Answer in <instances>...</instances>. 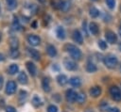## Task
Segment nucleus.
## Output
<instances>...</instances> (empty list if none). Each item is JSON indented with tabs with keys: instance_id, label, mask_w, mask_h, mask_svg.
Instances as JSON below:
<instances>
[{
	"instance_id": "f257e3e1",
	"label": "nucleus",
	"mask_w": 121,
	"mask_h": 112,
	"mask_svg": "<svg viewBox=\"0 0 121 112\" xmlns=\"http://www.w3.org/2000/svg\"><path fill=\"white\" fill-rule=\"evenodd\" d=\"M66 48V51L69 53V55L71 56V57H73L74 59H80L81 57V51L76 46V45H73V44H67L65 46Z\"/></svg>"
},
{
	"instance_id": "f03ea898",
	"label": "nucleus",
	"mask_w": 121,
	"mask_h": 112,
	"mask_svg": "<svg viewBox=\"0 0 121 112\" xmlns=\"http://www.w3.org/2000/svg\"><path fill=\"white\" fill-rule=\"evenodd\" d=\"M104 64L106 65L107 68L113 69L118 64V59H117V57L115 56L109 55V56H107L104 57Z\"/></svg>"
},
{
	"instance_id": "7ed1b4c3",
	"label": "nucleus",
	"mask_w": 121,
	"mask_h": 112,
	"mask_svg": "<svg viewBox=\"0 0 121 112\" xmlns=\"http://www.w3.org/2000/svg\"><path fill=\"white\" fill-rule=\"evenodd\" d=\"M110 93L112 95V98L114 101H121V90L119 89L118 87H116V86L111 87Z\"/></svg>"
},
{
	"instance_id": "20e7f679",
	"label": "nucleus",
	"mask_w": 121,
	"mask_h": 112,
	"mask_svg": "<svg viewBox=\"0 0 121 112\" xmlns=\"http://www.w3.org/2000/svg\"><path fill=\"white\" fill-rule=\"evenodd\" d=\"M105 38H106V40L111 44H113L117 41V36L115 35L114 32L111 30H107L105 32Z\"/></svg>"
},
{
	"instance_id": "39448f33",
	"label": "nucleus",
	"mask_w": 121,
	"mask_h": 112,
	"mask_svg": "<svg viewBox=\"0 0 121 112\" xmlns=\"http://www.w3.org/2000/svg\"><path fill=\"white\" fill-rule=\"evenodd\" d=\"M27 41L28 43L31 45V46H37L40 44L41 42V39L36 36V35H33V34H30L27 36Z\"/></svg>"
},
{
	"instance_id": "423d86ee",
	"label": "nucleus",
	"mask_w": 121,
	"mask_h": 112,
	"mask_svg": "<svg viewBox=\"0 0 121 112\" xmlns=\"http://www.w3.org/2000/svg\"><path fill=\"white\" fill-rule=\"evenodd\" d=\"M16 84L15 82L13 81H9L7 83V86H6V93L10 95V94H13L15 91H16Z\"/></svg>"
},
{
	"instance_id": "0eeeda50",
	"label": "nucleus",
	"mask_w": 121,
	"mask_h": 112,
	"mask_svg": "<svg viewBox=\"0 0 121 112\" xmlns=\"http://www.w3.org/2000/svg\"><path fill=\"white\" fill-rule=\"evenodd\" d=\"M77 96L78 93L73 89H68L66 91V100L69 103H74L75 101H77Z\"/></svg>"
},
{
	"instance_id": "6e6552de",
	"label": "nucleus",
	"mask_w": 121,
	"mask_h": 112,
	"mask_svg": "<svg viewBox=\"0 0 121 112\" xmlns=\"http://www.w3.org/2000/svg\"><path fill=\"white\" fill-rule=\"evenodd\" d=\"M63 65L69 71H74V70L77 69V64L73 60H71V59H67V58L64 59L63 60Z\"/></svg>"
},
{
	"instance_id": "1a4fd4ad",
	"label": "nucleus",
	"mask_w": 121,
	"mask_h": 112,
	"mask_svg": "<svg viewBox=\"0 0 121 112\" xmlns=\"http://www.w3.org/2000/svg\"><path fill=\"white\" fill-rule=\"evenodd\" d=\"M26 69H27L28 72L30 73V75L35 76V75H36V72H37L36 66H35L31 61H27V62L26 63Z\"/></svg>"
},
{
	"instance_id": "9d476101",
	"label": "nucleus",
	"mask_w": 121,
	"mask_h": 112,
	"mask_svg": "<svg viewBox=\"0 0 121 112\" xmlns=\"http://www.w3.org/2000/svg\"><path fill=\"white\" fill-rule=\"evenodd\" d=\"M73 40L78 44H81L83 42V37H82L81 33L78 30H74V32H73Z\"/></svg>"
},
{
	"instance_id": "9b49d317",
	"label": "nucleus",
	"mask_w": 121,
	"mask_h": 112,
	"mask_svg": "<svg viewBox=\"0 0 121 112\" xmlns=\"http://www.w3.org/2000/svg\"><path fill=\"white\" fill-rule=\"evenodd\" d=\"M27 53H28V55H29L33 59H35V60H39V59L41 58V56H40L39 52H38L37 50H35V49L27 48Z\"/></svg>"
},
{
	"instance_id": "f8f14e48",
	"label": "nucleus",
	"mask_w": 121,
	"mask_h": 112,
	"mask_svg": "<svg viewBox=\"0 0 121 112\" xmlns=\"http://www.w3.org/2000/svg\"><path fill=\"white\" fill-rule=\"evenodd\" d=\"M88 28H89V31H90V33H91L92 35H97V34H98L99 29H98V25H97L95 23H94V22L90 23Z\"/></svg>"
},
{
	"instance_id": "ddd939ff",
	"label": "nucleus",
	"mask_w": 121,
	"mask_h": 112,
	"mask_svg": "<svg viewBox=\"0 0 121 112\" xmlns=\"http://www.w3.org/2000/svg\"><path fill=\"white\" fill-rule=\"evenodd\" d=\"M57 82L59 83V85L64 86L65 84H67L68 78H67V76L64 75V74H59V75L57 76Z\"/></svg>"
},
{
	"instance_id": "4468645a",
	"label": "nucleus",
	"mask_w": 121,
	"mask_h": 112,
	"mask_svg": "<svg viewBox=\"0 0 121 112\" xmlns=\"http://www.w3.org/2000/svg\"><path fill=\"white\" fill-rule=\"evenodd\" d=\"M100 93H101V88H99V87H97V86H95V87H93L91 89H90V95L91 96H93V97H98L99 95H100Z\"/></svg>"
},
{
	"instance_id": "2eb2a0df",
	"label": "nucleus",
	"mask_w": 121,
	"mask_h": 112,
	"mask_svg": "<svg viewBox=\"0 0 121 112\" xmlns=\"http://www.w3.org/2000/svg\"><path fill=\"white\" fill-rule=\"evenodd\" d=\"M9 42L10 49H18V47H19V41H18V40L15 37H11L9 39Z\"/></svg>"
},
{
	"instance_id": "dca6fc26",
	"label": "nucleus",
	"mask_w": 121,
	"mask_h": 112,
	"mask_svg": "<svg viewBox=\"0 0 121 112\" xmlns=\"http://www.w3.org/2000/svg\"><path fill=\"white\" fill-rule=\"evenodd\" d=\"M42 87L43 88L44 91L48 92L50 91V82H49V79L48 78H43V81H42Z\"/></svg>"
},
{
	"instance_id": "f3484780",
	"label": "nucleus",
	"mask_w": 121,
	"mask_h": 112,
	"mask_svg": "<svg viewBox=\"0 0 121 112\" xmlns=\"http://www.w3.org/2000/svg\"><path fill=\"white\" fill-rule=\"evenodd\" d=\"M46 52H47V54H48L50 56H52V57L56 56V55H57V50H56V48H55L53 45H51V44H49V45L46 47Z\"/></svg>"
},
{
	"instance_id": "a211bd4d",
	"label": "nucleus",
	"mask_w": 121,
	"mask_h": 112,
	"mask_svg": "<svg viewBox=\"0 0 121 112\" xmlns=\"http://www.w3.org/2000/svg\"><path fill=\"white\" fill-rule=\"evenodd\" d=\"M56 34H57V37L60 39V40H63L65 38V31L63 29V27L61 26H59L56 30Z\"/></svg>"
},
{
	"instance_id": "6ab92c4d",
	"label": "nucleus",
	"mask_w": 121,
	"mask_h": 112,
	"mask_svg": "<svg viewBox=\"0 0 121 112\" xmlns=\"http://www.w3.org/2000/svg\"><path fill=\"white\" fill-rule=\"evenodd\" d=\"M18 81L21 84H23V85H25V84L27 83V76H26V74L24 72H22L19 73V75H18Z\"/></svg>"
},
{
	"instance_id": "aec40b11",
	"label": "nucleus",
	"mask_w": 121,
	"mask_h": 112,
	"mask_svg": "<svg viewBox=\"0 0 121 112\" xmlns=\"http://www.w3.org/2000/svg\"><path fill=\"white\" fill-rule=\"evenodd\" d=\"M6 3H7L8 8L10 10L16 8L17 7V0H6Z\"/></svg>"
},
{
	"instance_id": "412c9836",
	"label": "nucleus",
	"mask_w": 121,
	"mask_h": 112,
	"mask_svg": "<svg viewBox=\"0 0 121 112\" xmlns=\"http://www.w3.org/2000/svg\"><path fill=\"white\" fill-rule=\"evenodd\" d=\"M69 82H70V84H71L73 87H76V88H78V87H79V86L81 85L80 79H79L78 77H72V78H70Z\"/></svg>"
},
{
	"instance_id": "4be33fe9",
	"label": "nucleus",
	"mask_w": 121,
	"mask_h": 112,
	"mask_svg": "<svg viewBox=\"0 0 121 112\" xmlns=\"http://www.w3.org/2000/svg\"><path fill=\"white\" fill-rule=\"evenodd\" d=\"M89 14H90V16H91L92 18H96V17L99 16V10H98L96 8L92 7V8H90Z\"/></svg>"
},
{
	"instance_id": "5701e85b",
	"label": "nucleus",
	"mask_w": 121,
	"mask_h": 112,
	"mask_svg": "<svg viewBox=\"0 0 121 112\" xmlns=\"http://www.w3.org/2000/svg\"><path fill=\"white\" fill-rule=\"evenodd\" d=\"M86 70H87L88 72H96L97 68H96V66H95L94 63L89 62V63L87 64V66H86Z\"/></svg>"
},
{
	"instance_id": "b1692460",
	"label": "nucleus",
	"mask_w": 121,
	"mask_h": 112,
	"mask_svg": "<svg viewBox=\"0 0 121 112\" xmlns=\"http://www.w3.org/2000/svg\"><path fill=\"white\" fill-rule=\"evenodd\" d=\"M69 7H70V4H69L67 1H61V2H60V6H59V8H60L61 10L66 11V10L69 8Z\"/></svg>"
},
{
	"instance_id": "393cba45",
	"label": "nucleus",
	"mask_w": 121,
	"mask_h": 112,
	"mask_svg": "<svg viewBox=\"0 0 121 112\" xmlns=\"http://www.w3.org/2000/svg\"><path fill=\"white\" fill-rule=\"evenodd\" d=\"M19 68H18V65L16 64H11L9 67V74H15L17 72H18Z\"/></svg>"
},
{
	"instance_id": "a878e982",
	"label": "nucleus",
	"mask_w": 121,
	"mask_h": 112,
	"mask_svg": "<svg viewBox=\"0 0 121 112\" xmlns=\"http://www.w3.org/2000/svg\"><path fill=\"white\" fill-rule=\"evenodd\" d=\"M9 56H10L11 58H18L19 56H20V53H19L18 49H10Z\"/></svg>"
},
{
	"instance_id": "bb28decb",
	"label": "nucleus",
	"mask_w": 121,
	"mask_h": 112,
	"mask_svg": "<svg viewBox=\"0 0 121 112\" xmlns=\"http://www.w3.org/2000/svg\"><path fill=\"white\" fill-rule=\"evenodd\" d=\"M85 100H86V96H85L84 93H82V92L78 93V96H77V102H78V104H82V103H84Z\"/></svg>"
},
{
	"instance_id": "cd10ccee",
	"label": "nucleus",
	"mask_w": 121,
	"mask_h": 112,
	"mask_svg": "<svg viewBox=\"0 0 121 112\" xmlns=\"http://www.w3.org/2000/svg\"><path fill=\"white\" fill-rule=\"evenodd\" d=\"M32 104L35 106V107H38L42 104V102H41V99L38 97V96H34L32 98Z\"/></svg>"
},
{
	"instance_id": "c85d7f7f",
	"label": "nucleus",
	"mask_w": 121,
	"mask_h": 112,
	"mask_svg": "<svg viewBox=\"0 0 121 112\" xmlns=\"http://www.w3.org/2000/svg\"><path fill=\"white\" fill-rule=\"evenodd\" d=\"M12 26H13V28H14L15 30H20V29H21V25H20V24H19V21H18V19L15 18V17H14L13 22H12Z\"/></svg>"
},
{
	"instance_id": "c756f323",
	"label": "nucleus",
	"mask_w": 121,
	"mask_h": 112,
	"mask_svg": "<svg viewBox=\"0 0 121 112\" xmlns=\"http://www.w3.org/2000/svg\"><path fill=\"white\" fill-rule=\"evenodd\" d=\"M105 2H106L107 7L110 9H113L114 8V7H115V0H105Z\"/></svg>"
},
{
	"instance_id": "7c9ffc66",
	"label": "nucleus",
	"mask_w": 121,
	"mask_h": 112,
	"mask_svg": "<svg viewBox=\"0 0 121 112\" xmlns=\"http://www.w3.org/2000/svg\"><path fill=\"white\" fill-rule=\"evenodd\" d=\"M98 46L101 50H105V49H107V42L100 40H98Z\"/></svg>"
},
{
	"instance_id": "2f4dec72",
	"label": "nucleus",
	"mask_w": 121,
	"mask_h": 112,
	"mask_svg": "<svg viewBox=\"0 0 121 112\" xmlns=\"http://www.w3.org/2000/svg\"><path fill=\"white\" fill-rule=\"evenodd\" d=\"M47 112H58V108L54 104H51L47 107Z\"/></svg>"
},
{
	"instance_id": "473e14b6",
	"label": "nucleus",
	"mask_w": 121,
	"mask_h": 112,
	"mask_svg": "<svg viewBox=\"0 0 121 112\" xmlns=\"http://www.w3.org/2000/svg\"><path fill=\"white\" fill-rule=\"evenodd\" d=\"M26 98V91H24V90H21L20 91V100H25Z\"/></svg>"
},
{
	"instance_id": "72a5a7b5",
	"label": "nucleus",
	"mask_w": 121,
	"mask_h": 112,
	"mask_svg": "<svg viewBox=\"0 0 121 112\" xmlns=\"http://www.w3.org/2000/svg\"><path fill=\"white\" fill-rule=\"evenodd\" d=\"M6 112H16V109L13 106H8L6 108Z\"/></svg>"
},
{
	"instance_id": "f704fd0d",
	"label": "nucleus",
	"mask_w": 121,
	"mask_h": 112,
	"mask_svg": "<svg viewBox=\"0 0 121 112\" xmlns=\"http://www.w3.org/2000/svg\"><path fill=\"white\" fill-rule=\"evenodd\" d=\"M108 112H119V109L117 107H113V108H110Z\"/></svg>"
},
{
	"instance_id": "c9c22d12",
	"label": "nucleus",
	"mask_w": 121,
	"mask_h": 112,
	"mask_svg": "<svg viewBox=\"0 0 121 112\" xmlns=\"http://www.w3.org/2000/svg\"><path fill=\"white\" fill-rule=\"evenodd\" d=\"M5 60V57H4V56L2 55V54H0V61H4Z\"/></svg>"
},
{
	"instance_id": "e433bc0d",
	"label": "nucleus",
	"mask_w": 121,
	"mask_h": 112,
	"mask_svg": "<svg viewBox=\"0 0 121 112\" xmlns=\"http://www.w3.org/2000/svg\"><path fill=\"white\" fill-rule=\"evenodd\" d=\"M2 86H3V78L0 76V88H2Z\"/></svg>"
},
{
	"instance_id": "4c0bfd02",
	"label": "nucleus",
	"mask_w": 121,
	"mask_h": 112,
	"mask_svg": "<svg viewBox=\"0 0 121 112\" xmlns=\"http://www.w3.org/2000/svg\"><path fill=\"white\" fill-rule=\"evenodd\" d=\"M36 25H37V23H36V22H33V24H32V27H33V28H36Z\"/></svg>"
},
{
	"instance_id": "58836bf2",
	"label": "nucleus",
	"mask_w": 121,
	"mask_h": 112,
	"mask_svg": "<svg viewBox=\"0 0 121 112\" xmlns=\"http://www.w3.org/2000/svg\"><path fill=\"white\" fill-rule=\"evenodd\" d=\"M38 1H39L40 3H44V2H45V0H38Z\"/></svg>"
},
{
	"instance_id": "ea45409f",
	"label": "nucleus",
	"mask_w": 121,
	"mask_h": 112,
	"mask_svg": "<svg viewBox=\"0 0 121 112\" xmlns=\"http://www.w3.org/2000/svg\"><path fill=\"white\" fill-rule=\"evenodd\" d=\"M1 39H2V34L0 33V41H1Z\"/></svg>"
},
{
	"instance_id": "a19ab883",
	"label": "nucleus",
	"mask_w": 121,
	"mask_h": 112,
	"mask_svg": "<svg viewBox=\"0 0 121 112\" xmlns=\"http://www.w3.org/2000/svg\"><path fill=\"white\" fill-rule=\"evenodd\" d=\"M92 1H97V0H92Z\"/></svg>"
},
{
	"instance_id": "79ce46f5",
	"label": "nucleus",
	"mask_w": 121,
	"mask_h": 112,
	"mask_svg": "<svg viewBox=\"0 0 121 112\" xmlns=\"http://www.w3.org/2000/svg\"><path fill=\"white\" fill-rule=\"evenodd\" d=\"M120 28H121V24H120Z\"/></svg>"
},
{
	"instance_id": "37998d69",
	"label": "nucleus",
	"mask_w": 121,
	"mask_h": 112,
	"mask_svg": "<svg viewBox=\"0 0 121 112\" xmlns=\"http://www.w3.org/2000/svg\"><path fill=\"white\" fill-rule=\"evenodd\" d=\"M120 71H121V67H120Z\"/></svg>"
},
{
	"instance_id": "c03bdc74",
	"label": "nucleus",
	"mask_w": 121,
	"mask_h": 112,
	"mask_svg": "<svg viewBox=\"0 0 121 112\" xmlns=\"http://www.w3.org/2000/svg\"></svg>"
}]
</instances>
